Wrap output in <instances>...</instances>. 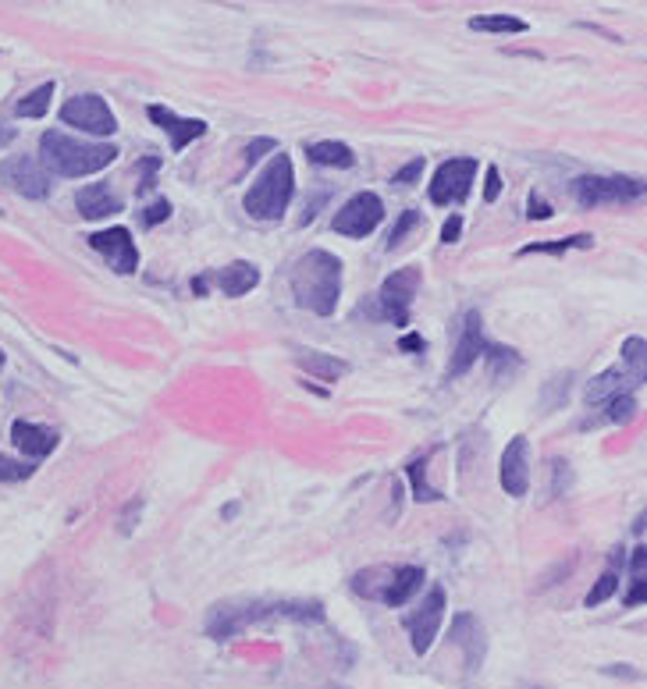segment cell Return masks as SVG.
I'll return each instance as SVG.
<instances>
[{"label": "cell", "instance_id": "ac0fdd59", "mask_svg": "<svg viewBox=\"0 0 647 689\" xmlns=\"http://www.w3.org/2000/svg\"><path fill=\"white\" fill-rule=\"evenodd\" d=\"M637 384H644L637 373H630L626 366H612V370L591 377V384H587V405H601L616 395H633Z\"/></svg>", "mask_w": 647, "mask_h": 689}, {"label": "cell", "instance_id": "603a6c76", "mask_svg": "<svg viewBox=\"0 0 647 689\" xmlns=\"http://www.w3.org/2000/svg\"><path fill=\"white\" fill-rule=\"evenodd\" d=\"M619 572H623V547H616V551H612V565H608V569L598 576V583L587 590L584 608H601L608 597L616 594V590H619Z\"/></svg>", "mask_w": 647, "mask_h": 689}, {"label": "cell", "instance_id": "8d00e7d4", "mask_svg": "<svg viewBox=\"0 0 647 689\" xmlns=\"http://www.w3.org/2000/svg\"><path fill=\"white\" fill-rule=\"evenodd\" d=\"M278 153V143L274 139H253V143L246 146V164H256V160L264 157V153Z\"/></svg>", "mask_w": 647, "mask_h": 689}, {"label": "cell", "instance_id": "f1b7e54d", "mask_svg": "<svg viewBox=\"0 0 647 689\" xmlns=\"http://www.w3.org/2000/svg\"><path fill=\"white\" fill-rule=\"evenodd\" d=\"M605 405V412H601L598 420H591V423H619V427H626V423L637 416V398L633 395H616V398H608V402H601Z\"/></svg>", "mask_w": 647, "mask_h": 689}, {"label": "cell", "instance_id": "5bb4252c", "mask_svg": "<svg viewBox=\"0 0 647 689\" xmlns=\"http://www.w3.org/2000/svg\"><path fill=\"white\" fill-rule=\"evenodd\" d=\"M498 480L502 491L509 498H527L530 491V441L523 434H516L505 444L502 462H498Z\"/></svg>", "mask_w": 647, "mask_h": 689}, {"label": "cell", "instance_id": "836d02e7", "mask_svg": "<svg viewBox=\"0 0 647 689\" xmlns=\"http://www.w3.org/2000/svg\"><path fill=\"white\" fill-rule=\"evenodd\" d=\"M420 175H424V157H413L406 167H399V171H395L392 182L395 185H413V182H420Z\"/></svg>", "mask_w": 647, "mask_h": 689}, {"label": "cell", "instance_id": "277c9868", "mask_svg": "<svg viewBox=\"0 0 647 689\" xmlns=\"http://www.w3.org/2000/svg\"><path fill=\"white\" fill-rule=\"evenodd\" d=\"M292 196H296V171H292V157L288 153H274L271 164L256 175V182L249 185L246 199H242V206H246V214L253 217V221H281L288 210V203H292Z\"/></svg>", "mask_w": 647, "mask_h": 689}, {"label": "cell", "instance_id": "52a82bcc", "mask_svg": "<svg viewBox=\"0 0 647 689\" xmlns=\"http://www.w3.org/2000/svg\"><path fill=\"white\" fill-rule=\"evenodd\" d=\"M445 587H431L427 590V597L420 604H416L413 611L406 615V633H409V643H413V654H420L424 658L427 650L434 647V640H438L441 633V618H445Z\"/></svg>", "mask_w": 647, "mask_h": 689}, {"label": "cell", "instance_id": "4dcf8cb0", "mask_svg": "<svg viewBox=\"0 0 647 689\" xmlns=\"http://www.w3.org/2000/svg\"><path fill=\"white\" fill-rule=\"evenodd\" d=\"M623 366L644 381L647 377V341L644 338H626L623 341Z\"/></svg>", "mask_w": 647, "mask_h": 689}, {"label": "cell", "instance_id": "e575fe53", "mask_svg": "<svg viewBox=\"0 0 647 689\" xmlns=\"http://www.w3.org/2000/svg\"><path fill=\"white\" fill-rule=\"evenodd\" d=\"M168 217H171V203H168V199H157V203L146 206V210H143V224H146V228H153L157 221H168Z\"/></svg>", "mask_w": 647, "mask_h": 689}, {"label": "cell", "instance_id": "44dd1931", "mask_svg": "<svg viewBox=\"0 0 647 689\" xmlns=\"http://www.w3.org/2000/svg\"><path fill=\"white\" fill-rule=\"evenodd\" d=\"M75 206H79V214L86 217V221H104V217H111V214H121V199L114 196L104 182H93V185H86V189H79Z\"/></svg>", "mask_w": 647, "mask_h": 689}, {"label": "cell", "instance_id": "7bdbcfd3", "mask_svg": "<svg viewBox=\"0 0 647 689\" xmlns=\"http://www.w3.org/2000/svg\"><path fill=\"white\" fill-rule=\"evenodd\" d=\"M0 366H4V352H0Z\"/></svg>", "mask_w": 647, "mask_h": 689}, {"label": "cell", "instance_id": "8992f818", "mask_svg": "<svg viewBox=\"0 0 647 689\" xmlns=\"http://www.w3.org/2000/svg\"><path fill=\"white\" fill-rule=\"evenodd\" d=\"M420 281H424V270L420 267H399L384 278L381 292H377V302H381V317L392 320V324L406 327L409 324V309H413V299L420 292Z\"/></svg>", "mask_w": 647, "mask_h": 689}, {"label": "cell", "instance_id": "9a60e30c", "mask_svg": "<svg viewBox=\"0 0 647 689\" xmlns=\"http://www.w3.org/2000/svg\"><path fill=\"white\" fill-rule=\"evenodd\" d=\"M448 643L463 650V661H466L470 672H477V668L484 665V658H488L484 622H480L477 615H470V611H459V615L452 618V626H448Z\"/></svg>", "mask_w": 647, "mask_h": 689}, {"label": "cell", "instance_id": "d590c367", "mask_svg": "<svg viewBox=\"0 0 647 689\" xmlns=\"http://www.w3.org/2000/svg\"><path fill=\"white\" fill-rule=\"evenodd\" d=\"M552 214H555L552 206L544 203V199L537 196V192H530V199H527V217H530V221H548Z\"/></svg>", "mask_w": 647, "mask_h": 689}, {"label": "cell", "instance_id": "f35d334b", "mask_svg": "<svg viewBox=\"0 0 647 689\" xmlns=\"http://www.w3.org/2000/svg\"><path fill=\"white\" fill-rule=\"evenodd\" d=\"M488 185H484V203H495L498 196H502V175H498V167H488Z\"/></svg>", "mask_w": 647, "mask_h": 689}, {"label": "cell", "instance_id": "ffe728a7", "mask_svg": "<svg viewBox=\"0 0 647 689\" xmlns=\"http://www.w3.org/2000/svg\"><path fill=\"white\" fill-rule=\"evenodd\" d=\"M420 583H424V569H416V565H399V569H392L388 572V579H384L381 604H388V608H402V604L420 590Z\"/></svg>", "mask_w": 647, "mask_h": 689}, {"label": "cell", "instance_id": "7a4b0ae2", "mask_svg": "<svg viewBox=\"0 0 647 689\" xmlns=\"http://www.w3.org/2000/svg\"><path fill=\"white\" fill-rule=\"evenodd\" d=\"M267 618H296V622H320L324 611L317 601H224L207 615L210 640H235L246 626Z\"/></svg>", "mask_w": 647, "mask_h": 689}, {"label": "cell", "instance_id": "1f68e13d", "mask_svg": "<svg viewBox=\"0 0 647 689\" xmlns=\"http://www.w3.org/2000/svg\"><path fill=\"white\" fill-rule=\"evenodd\" d=\"M420 224H424L420 210H402L399 221H395V228L388 231V242H384V249H399V246H402V238H406L413 228H420Z\"/></svg>", "mask_w": 647, "mask_h": 689}, {"label": "cell", "instance_id": "74e56055", "mask_svg": "<svg viewBox=\"0 0 647 689\" xmlns=\"http://www.w3.org/2000/svg\"><path fill=\"white\" fill-rule=\"evenodd\" d=\"M459 235H463V217L452 214V217L445 221V228H441V242H445V246H456Z\"/></svg>", "mask_w": 647, "mask_h": 689}, {"label": "cell", "instance_id": "d4e9b609", "mask_svg": "<svg viewBox=\"0 0 647 689\" xmlns=\"http://www.w3.org/2000/svg\"><path fill=\"white\" fill-rule=\"evenodd\" d=\"M630 579H633V587H630V594L623 597V604H626V608H637V604L647 597V551H644V547H637V551H633Z\"/></svg>", "mask_w": 647, "mask_h": 689}, {"label": "cell", "instance_id": "ab89813d", "mask_svg": "<svg viewBox=\"0 0 647 689\" xmlns=\"http://www.w3.org/2000/svg\"><path fill=\"white\" fill-rule=\"evenodd\" d=\"M157 164H160V160H143V164H139V167H143V182H139V192H150L153 189V171H157Z\"/></svg>", "mask_w": 647, "mask_h": 689}, {"label": "cell", "instance_id": "8fae6325", "mask_svg": "<svg viewBox=\"0 0 647 689\" xmlns=\"http://www.w3.org/2000/svg\"><path fill=\"white\" fill-rule=\"evenodd\" d=\"M0 182L8 185L11 192L25 199H47L50 196V175L43 171V164L29 153H18L0 164Z\"/></svg>", "mask_w": 647, "mask_h": 689}, {"label": "cell", "instance_id": "d6986e66", "mask_svg": "<svg viewBox=\"0 0 647 689\" xmlns=\"http://www.w3.org/2000/svg\"><path fill=\"white\" fill-rule=\"evenodd\" d=\"M11 444H15L22 455H29V459H47L57 448V434L50 427H40V423L15 420L11 423Z\"/></svg>", "mask_w": 647, "mask_h": 689}, {"label": "cell", "instance_id": "7402d4cb", "mask_svg": "<svg viewBox=\"0 0 647 689\" xmlns=\"http://www.w3.org/2000/svg\"><path fill=\"white\" fill-rule=\"evenodd\" d=\"M296 363L303 366L310 377H317V381H342L345 373H349V363H345V359L331 356V352H317V349H299Z\"/></svg>", "mask_w": 647, "mask_h": 689}, {"label": "cell", "instance_id": "ba28073f", "mask_svg": "<svg viewBox=\"0 0 647 689\" xmlns=\"http://www.w3.org/2000/svg\"><path fill=\"white\" fill-rule=\"evenodd\" d=\"M477 182V160L473 157H452L434 171L431 178V203L438 206H459L470 196Z\"/></svg>", "mask_w": 647, "mask_h": 689}, {"label": "cell", "instance_id": "83f0119b", "mask_svg": "<svg viewBox=\"0 0 647 689\" xmlns=\"http://www.w3.org/2000/svg\"><path fill=\"white\" fill-rule=\"evenodd\" d=\"M50 96H54V82H43V86H36L29 96L15 103V114L18 118H43L50 111Z\"/></svg>", "mask_w": 647, "mask_h": 689}, {"label": "cell", "instance_id": "6da1fadb", "mask_svg": "<svg viewBox=\"0 0 647 689\" xmlns=\"http://www.w3.org/2000/svg\"><path fill=\"white\" fill-rule=\"evenodd\" d=\"M288 285L296 295V306L310 309L317 317H331L342 299V260L328 249H310L292 263Z\"/></svg>", "mask_w": 647, "mask_h": 689}, {"label": "cell", "instance_id": "e0dca14e", "mask_svg": "<svg viewBox=\"0 0 647 689\" xmlns=\"http://www.w3.org/2000/svg\"><path fill=\"white\" fill-rule=\"evenodd\" d=\"M203 288L214 281L217 288H221L224 295H232V299H239V295H249L256 285H260V267L249 260H235L228 263V267H221L217 274H210V278H200Z\"/></svg>", "mask_w": 647, "mask_h": 689}, {"label": "cell", "instance_id": "f546056e", "mask_svg": "<svg viewBox=\"0 0 647 689\" xmlns=\"http://www.w3.org/2000/svg\"><path fill=\"white\" fill-rule=\"evenodd\" d=\"M406 469H409V484H413V498L416 501H441V494L434 491L431 484H427V455L413 459Z\"/></svg>", "mask_w": 647, "mask_h": 689}, {"label": "cell", "instance_id": "2e32d148", "mask_svg": "<svg viewBox=\"0 0 647 689\" xmlns=\"http://www.w3.org/2000/svg\"><path fill=\"white\" fill-rule=\"evenodd\" d=\"M146 114H150V121L160 128V132L171 135V153H182L192 139H203V135H207V121L178 118L171 107H160V103H150V107H146Z\"/></svg>", "mask_w": 647, "mask_h": 689}, {"label": "cell", "instance_id": "3957f363", "mask_svg": "<svg viewBox=\"0 0 647 689\" xmlns=\"http://www.w3.org/2000/svg\"><path fill=\"white\" fill-rule=\"evenodd\" d=\"M118 146L111 143H82V139H72V135L50 132L40 135V157H43V171L61 178H89L96 171H104L118 160Z\"/></svg>", "mask_w": 647, "mask_h": 689}, {"label": "cell", "instance_id": "30bf717a", "mask_svg": "<svg viewBox=\"0 0 647 689\" xmlns=\"http://www.w3.org/2000/svg\"><path fill=\"white\" fill-rule=\"evenodd\" d=\"M384 221V203L377 192H356L349 203L335 214L331 228L345 238H367L370 231H377V224Z\"/></svg>", "mask_w": 647, "mask_h": 689}, {"label": "cell", "instance_id": "b9f144b4", "mask_svg": "<svg viewBox=\"0 0 647 689\" xmlns=\"http://www.w3.org/2000/svg\"><path fill=\"white\" fill-rule=\"evenodd\" d=\"M15 128H11V125H4V121H0V150H4V146H11V143H15Z\"/></svg>", "mask_w": 647, "mask_h": 689}, {"label": "cell", "instance_id": "5b68a950", "mask_svg": "<svg viewBox=\"0 0 647 689\" xmlns=\"http://www.w3.org/2000/svg\"><path fill=\"white\" fill-rule=\"evenodd\" d=\"M644 196V182L640 178H623V175H580L573 182V199L584 210L594 206H612V203H637Z\"/></svg>", "mask_w": 647, "mask_h": 689}, {"label": "cell", "instance_id": "7c38bea8", "mask_svg": "<svg viewBox=\"0 0 647 689\" xmlns=\"http://www.w3.org/2000/svg\"><path fill=\"white\" fill-rule=\"evenodd\" d=\"M89 246L111 263L114 274H136L139 270V249H136V238H132V231L128 228L96 231V235H89Z\"/></svg>", "mask_w": 647, "mask_h": 689}, {"label": "cell", "instance_id": "484cf974", "mask_svg": "<svg viewBox=\"0 0 647 689\" xmlns=\"http://www.w3.org/2000/svg\"><path fill=\"white\" fill-rule=\"evenodd\" d=\"M470 29L473 32H502V36H520L527 32V22L516 15H480L470 18Z\"/></svg>", "mask_w": 647, "mask_h": 689}, {"label": "cell", "instance_id": "d6a6232c", "mask_svg": "<svg viewBox=\"0 0 647 689\" xmlns=\"http://www.w3.org/2000/svg\"><path fill=\"white\" fill-rule=\"evenodd\" d=\"M32 473H36V466H29V462L0 455V484H18V480H29Z\"/></svg>", "mask_w": 647, "mask_h": 689}, {"label": "cell", "instance_id": "cb8c5ba5", "mask_svg": "<svg viewBox=\"0 0 647 689\" xmlns=\"http://www.w3.org/2000/svg\"><path fill=\"white\" fill-rule=\"evenodd\" d=\"M306 157L320 167H352L356 164V153L349 143H338V139H320V143L306 146Z\"/></svg>", "mask_w": 647, "mask_h": 689}, {"label": "cell", "instance_id": "4316f807", "mask_svg": "<svg viewBox=\"0 0 647 689\" xmlns=\"http://www.w3.org/2000/svg\"><path fill=\"white\" fill-rule=\"evenodd\" d=\"M591 246H594V235H569V238H555V242H530V246L520 249V256H530V253L562 256V253H569V249H591Z\"/></svg>", "mask_w": 647, "mask_h": 689}, {"label": "cell", "instance_id": "4fadbf2b", "mask_svg": "<svg viewBox=\"0 0 647 689\" xmlns=\"http://www.w3.org/2000/svg\"><path fill=\"white\" fill-rule=\"evenodd\" d=\"M488 352V338H484V320H480V313L473 309V313H466L463 317V331H459V341L456 349H452V359H448V381H456V377H463L466 370H473L477 366V359Z\"/></svg>", "mask_w": 647, "mask_h": 689}, {"label": "cell", "instance_id": "60d3db41", "mask_svg": "<svg viewBox=\"0 0 647 689\" xmlns=\"http://www.w3.org/2000/svg\"><path fill=\"white\" fill-rule=\"evenodd\" d=\"M399 349H402V352H413V356H416V352H424V349H427V341L420 338V334H406V338L399 341Z\"/></svg>", "mask_w": 647, "mask_h": 689}, {"label": "cell", "instance_id": "9c48e42d", "mask_svg": "<svg viewBox=\"0 0 647 689\" xmlns=\"http://www.w3.org/2000/svg\"><path fill=\"white\" fill-rule=\"evenodd\" d=\"M61 121L64 125L79 128V132H89V135H114L118 132V118H114V111L107 107L104 96H96V93L72 96V100L61 107Z\"/></svg>", "mask_w": 647, "mask_h": 689}]
</instances>
